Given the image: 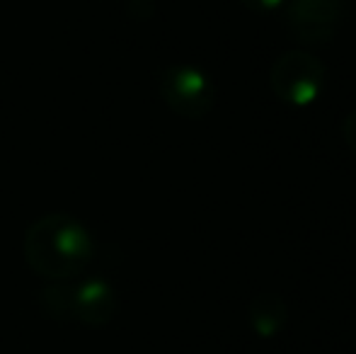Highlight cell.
I'll list each match as a JSON object with an SVG mask.
<instances>
[{"label":"cell","mask_w":356,"mask_h":354,"mask_svg":"<svg viewBox=\"0 0 356 354\" xmlns=\"http://www.w3.org/2000/svg\"><path fill=\"white\" fill-rule=\"evenodd\" d=\"M22 252L34 274L63 282L88 269L95 257V241L71 214H47L27 228Z\"/></svg>","instance_id":"6da1fadb"},{"label":"cell","mask_w":356,"mask_h":354,"mask_svg":"<svg viewBox=\"0 0 356 354\" xmlns=\"http://www.w3.org/2000/svg\"><path fill=\"white\" fill-rule=\"evenodd\" d=\"M39 306L54 321L83 323L102 328L114 321L119 311L117 291L99 277L80 279L78 284H54L39 291Z\"/></svg>","instance_id":"7a4b0ae2"},{"label":"cell","mask_w":356,"mask_h":354,"mask_svg":"<svg viewBox=\"0 0 356 354\" xmlns=\"http://www.w3.org/2000/svg\"><path fill=\"white\" fill-rule=\"evenodd\" d=\"M327 71L318 56L303 49L284 51L269 71V86L282 102L291 107H308L323 95Z\"/></svg>","instance_id":"3957f363"},{"label":"cell","mask_w":356,"mask_h":354,"mask_svg":"<svg viewBox=\"0 0 356 354\" xmlns=\"http://www.w3.org/2000/svg\"><path fill=\"white\" fill-rule=\"evenodd\" d=\"M158 92L177 117L199 122L216 107L213 81L197 66L175 63L160 73Z\"/></svg>","instance_id":"277c9868"},{"label":"cell","mask_w":356,"mask_h":354,"mask_svg":"<svg viewBox=\"0 0 356 354\" xmlns=\"http://www.w3.org/2000/svg\"><path fill=\"white\" fill-rule=\"evenodd\" d=\"M286 29L296 42L327 44L342 19V0H286Z\"/></svg>","instance_id":"5b68a950"},{"label":"cell","mask_w":356,"mask_h":354,"mask_svg":"<svg viewBox=\"0 0 356 354\" xmlns=\"http://www.w3.org/2000/svg\"><path fill=\"white\" fill-rule=\"evenodd\" d=\"M250 328L262 340H272L286 328L289 321V306L279 293H257L248 306Z\"/></svg>","instance_id":"8992f818"},{"label":"cell","mask_w":356,"mask_h":354,"mask_svg":"<svg viewBox=\"0 0 356 354\" xmlns=\"http://www.w3.org/2000/svg\"><path fill=\"white\" fill-rule=\"evenodd\" d=\"M240 3L252 13H274V10L284 8L286 0H240Z\"/></svg>","instance_id":"52a82bcc"},{"label":"cell","mask_w":356,"mask_h":354,"mask_svg":"<svg viewBox=\"0 0 356 354\" xmlns=\"http://www.w3.org/2000/svg\"><path fill=\"white\" fill-rule=\"evenodd\" d=\"M342 134H344V143L352 148V153L356 156V112H352L347 119H344Z\"/></svg>","instance_id":"ba28073f"}]
</instances>
